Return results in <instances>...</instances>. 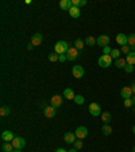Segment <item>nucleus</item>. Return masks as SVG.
Returning <instances> with one entry per match:
<instances>
[{"mask_svg":"<svg viewBox=\"0 0 135 152\" xmlns=\"http://www.w3.org/2000/svg\"><path fill=\"white\" fill-rule=\"evenodd\" d=\"M69 49H70L69 45H68V42H65V41H58V42L55 43V46H54V52L58 53V55H65V53H68Z\"/></svg>","mask_w":135,"mask_h":152,"instance_id":"nucleus-1","label":"nucleus"},{"mask_svg":"<svg viewBox=\"0 0 135 152\" xmlns=\"http://www.w3.org/2000/svg\"><path fill=\"white\" fill-rule=\"evenodd\" d=\"M99 65L101 68H108L109 65H112V57L109 55H103L99 57Z\"/></svg>","mask_w":135,"mask_h":152,"instance_id":"nucleus-2","label":"nucleus"},{"mask_svg":"<svg viewBox=\"0 0 135 152\" xmlns=\"http://www.w3.org/2000/svg\"><path fill=\"white\" fill-rule=\"evenodd\" d=\"M88 109H89V113L92 114L93 117H97V116L101 114V107L99 103H91Z\"/></svg>","mask_w":135,"mask_h":152,"instance_id":"nucleus-3","label":"nucleus"},{"mask_svg":"<svg viewBox=\"0 0 135 152\" xmlns=\"http://www.w3.org/2000/svg\"><path fill=\"white\" fill-rule=\"evenodd\" d=\"M11 143H12V145H14V148L15 149H22L24 145H26V140H24L23 137H15Z\"/></svg>","mask_w":135,"mask_h":152,"instance_id":"nucleus-4","label":"nucleus"},{"mask_svg":"<svg viewBox=\"0 0 135 152\" xmlns=\"http://www.w3.org/2000/svg\"><path fill=\"white\" fill-rule=\"evenodd\" d=\"M50 106H53L54 109H58L62 106V97L61 95H54L50 99Z\"/></svg>","mask_w":135,"mask_h":152,"instance_id":"nucleus-5","label":"nucleus"},{"mask_svg":"<svg viewBox=\"0 0 135 152\" xmlns=\"http://www.w3.org/2000/svg\"><path fill=\"white\" fill-rule=\"evenodd\" d=\"M76 137L77 139H80V140H82V139H85L87 137V134H88V129L85 128V126H78L77 129H76Z\"/></svg>","mask_w":135,"mask_h":152,"instance_id":"nucleus-6","label":"nucleus"},{"mask_svg":"<svg viewBox=\"0 0 135 152\" xmlns=\"http://www.w3.org/2000/svg\"><path fill=\"white\" fill-rule=\"evenodd\" d=\"M78 57V49H76V48H70L69 50H68V53H66V59L69 60V61H73V60H76Z\"/></svg>","mask_w":135,"mask_h":152,"instance_id":"nucleus-7","label":"nucleus"},{"mask_svg":"<svg viewBox=\"0 0 135 152\" xmlns=\"http://www.w3.org/2000/svg\"><path fill=\"white\" fill-rule=\"evenodd\" d=\"M72 72H73V76L76 79H80L84 76V68L81 65H74L73 69H72Z\"/></svg>","mask_w":135,"mask_h":152,"instance_id":"nucleus-8","label":"nucleus"},{"mask_svg":"<svg viewBox=\"0 0 135 152\" xmlns=\"http://www.w3.org/2000/svg\"><path fill=\"white\" fill-rule=\"evenodd\" d=\"M108 43H109V37L108 35H100V37H97V45L101 48H105L108 46Z\"/></svg>","mask_w":135,"mask_h":152,"instance_id":"nucleus-9","label":"nucleus"},{"mask_svg":"<svg viewBox=\"0 0 135 152\" xmlns=\"http://www.w3.org/2000/svg\"><path fill=\"white\" fill-rule=\"evenodd\" d=\"M15 139L14 137V133L11 132V130H4L3 133H1V140L6 141V143H10V141H12Z\"/></svg>","mask_w":135,"mask_h":152,"instance_id":"nucleus-10","label":"nucleus"},{"mask_svg":"<svg viewBox=\"0 0 135 152\" xmlns=\"http://www.w3.org/2000/svg\"><path fill=\"white\" fill-rule=\"evenodd\" d=\"M43 41V37L41 33H37V34H34L33 37H31V43L34 45V46H37V45H41Z\"/></svg>","mask_w":135,"mask_h":152,"instance_id":"nucleus-11","label":"nucleus"},{"mask_svg":"<svg viewBox=\"0 0 135 152\" xmlns=\"http://www.w3.org/2000/svg\"><path fill=\"white\" fill-rule=\"evenodd\" d=\"M116 42L119 43L120 46H126L127 45V35L123 34V33H119L116 35Z\"/></svg>","mask_w":135,"mask_h":152,"instance_id":"nucleus-12","label":"nucleus"},{"mask_svg":"<svg viewBox=\"0 0 135 152\" xmlns=\"http://www.w3.org/2000/svg\"><path fill=\"white\" fill-rule=\"evenodd\" d=\"M120 95H122L124 99H131V95H132L131 87H123L122 91H120Z\"/></svg>","mask_w":135,"mask_h":152,"instance_id":"nucleus-13","label":"nucleus"},{"mask_svg":"<svg viewBox=\"0 0 135 152\" xmlns=\"http://www.w3.org/2000/svg\"><path fill=\"white\" fill-rule=\"evenodd\" d=\"M64 140H65V143H68V144H74V141H76V133H72V132L65 133Z\"/></svg>","mask_w":135,"mask_h":152,"instance_id":"nucleus-14","label":"nucleus"},{"mask_svg":"<svg viewBox=\"0 0 135 152\" xmlns=\"http://www.w3.org/2000/svg\"><path fill=\"white\" fill-rule=\"evenodd\" d=\"M43 114H45V117L47 118H53L55 116V109H54L53 106H47L43 109Z\"/></svg>","mask_w":135,"mask_h":152,"instance_id":"nucleus-15","label":"nucleus"},{"mask_svg":"<svg viewBox=\"0 0 135 152\" xmlns=\"http://www.w3.org/2000/svg\"><path fill=\"white\" fill-rule=\"evenodd\" d=\"M60 7H61L62 10H68V11H69L70 8L73 7L72 0H61V1H60Z\"/></svg>","mask_w":135,"mask_h":152,"instance_id":"nucleus-16","label":"nucleus"},{"mask_svg":"<svg viewBox=\"0 0 135 152\" xmlns=\"http://www.w3.org/2000/svg\"><path fill=\"white\" fill-rule=\"evenodd\" d=\"M69 15L72 16V18H78V16L81 15V11L78 7H72L69 10Z\"/></svg>","mask_w":135,"mask_h":152,"instance_id":"nucleus-17","label":"nucleus"},{"mask_svg":"<svg viewBox=\"0 0 135 152\" xmlns=\"http://www.w3.org/2000/svg\"><path fill=\"white\" fill-rule=\"evenodd\" d=\"M74 97H76V94L73 92L72 88H65V91H64V98H66V99H74Z\"/></svg>","mask_w":135,"mask_h":152,"instance_id":"nucleus-18","label":"nucleus"},{"mask_svg":"<svg viewBox=\"0 0 135 152\" xmlns=\"http://www.w3.org/2000/svg\"><path fill=\"white\" fill-rule=\"evenodd\" d=\"M1 149H3V152H14V145H12V143H4L1 145Z\"/></svg>","mask_w":135,"mask_h":152,"instance_id":"nucleus-19","label":"nucleus"},{"mask_svg":"<svg viewBox=\"0 0 135 152\" xmlns=\"http://www.w3.org/2000/svg\"><path fill=\"white\" fill-rule=\"evenodd\" d=\"M115 65H116V68H124V67L127 65V61H126V59H118V60H115Z\"/></svg>","mask_w":135,"mask_h":152,"instance_id":"nucleus-20","label":"nucleus"},{"mask_svg":"<svg viewBox=\"0 0 135 152\" xmlns=\"http://www.w3.org/2000/svg\"><path fill=\"white\" fill-rule=\"evenodd\" d=\"M10 113H11V109H10L8 106H1V107H0V116H1V117H7Z\"/></svg>","mask_w":135,"mask_h":152,"instance_id":"nucleus-21","label":"nucleus"},{"mask_svg":"<svg viewBox=\"0 0 135 152\" xmlns=\"http://www.w3.org/2000/svg\"><path fill=\"white\" fill-rule=\"evenodd\" d=\"M101 132H103V134H104V136H109V134L112 133V128L108 124H104V126L101 128Z\"/></svg>","mask_w":135,"mask_h":152,"instance_id":"nucleus-22","label":"nucleus"},{"mask_svg":"<svg viewBox=\"0 0 135 152\" xmlns=\"http://www.w3.org/2000/svg\"><path fill=\"white\" fill-rule=\"evenodd\" d=\"M101 120H103V122H104V124H108V122H109V121L112 120L111 113H108V111L103 113V114H101Z\"/></svg>","mask_w":135,"mask_h":152,"instance_id":"nucleus-23","label":"nucleus"},{"mask_svg":"<svg viewBox=\"0 0 135 152\" xmlns=\"http://www.w3.org/2000/svg\"><path fill=\"white\" fill-rule=\"evenodd\" d=\"M126 61H127V64H130V65H134L135 64V52H131L130 55H127Z\"/></svg>","mask_w":135,"mask_h":152,"instance_id":"nucleus-24","label":"nucleus"},{"mask_svg":"<svg viewBox=\"0 0 135 152\" xmlns=\"http://www.w3.org/2000/svg\"><path fill=\"white\" fill-rule=\"evenodd\" d=\"M72 4H73V7L80 8L81 6H85L87 4V0H72Z\"/></svg>","mask_w":135,"mask_h":152,"instance_id":"nucleus-25","label":"nucleus"},{"mask_svg":"<svg viewBox=\"0 0 135 152\" xmlns=\"http://www.w3.org/2000/svg\"><path fill=\"white\" fill-rule=\"evenodd\" d=\"M85 43H87L88 46H93L95 43H97V39H95V37H87Z\"/></svg>","mask_w":135,"mask_h":152,"instance_id":"nucleus-26","label":"nucleus"},{"mask_svg":"<svg viewBox=\"0 0 135 152\" xmlns=\"http://www.w3.org/2000/svg\"><path fill=\"white\" fill-rule=\"evenodd\" d=\"M58 60H60V55H58V53L53 52V53H50V55H49V61L55 62V61H58Z\"/></svg>","mask_w":135,"mask_h":152,"instance_id":"nucleus-27","label":"nucleus"},{"mask_svg":"<svg viewBox=\"0 0 135 152\" xmlns=\"http://www.w3.org/2000/svg\"><path fill=\"white\" fill-rule=\"evenodd\" d=\"M120 53H122V52H120L119 49H112L111 57L112 59H115V60H118V59H120Z\"/></svg>","mask_w":135,"mask_h":152,"instance_id":"nucleus-28","label":"nucleus"},{"mask_svg":"<svg viewBox=\"0 0 135 152\" xmlns=\"http://www.w3.org/2000/svg\"><path fill=\"white\" fill-rule=\"evenodd\" d=\"M127 43L130 45V46H135V34L134 33L127 37Z\"/></svg>","mask_w":135,"mask_h":152,"instance_id":"nucleus-29","label":"nucleus"},{"mask_svg":"<svg viewBox=\"0 0 135 152\" xmlns=\"http://www.w3.org/2000/svg\"><path fill=\"white\" fill-rule=\"evenodd\" d=\"M73 101L76 102L77 105H82V103H84V102H85V98L82 97V95H76V97H74V99H73Z\"/></svg>","mask_w":135,"mask_h":152,"instance_id":"nucleus-30","label":"nucleus"},{"mask_svg":"<svg viewBox=\"0 0 135 152\" xmlns=\"http://www.w3.org/2000/svg\"><path fill=\"white\" fill-rule=\"evenodd\" d=\"M74 48L78 49V50H81V49L84 48V41H81V39H76V41H74Z\"/></svg>","mask_w":135,"mask_h":152,"instance_id":"nucleus-31","label":"nucleus"},{"mask_svg":"<svg viewBox=\"0 0 135 152\" xmlns=\"http://www.w3.org/2000/svg\"><path fill=\"white\" fill-rule=\"evenodd\" d=\"M120 52H122V53H124V55H130V53H131V48L128 46V45H126V46H122Z\"/></svg>","mask_w":135,"mask_h":152,"instance_id":"nucleus-32","label":"nucleus"},{"mask_svg":"<svg viewBox=\"0 0 135 152\" xmlns=\"http://www.w3.org/2000/svg\"><path fill=\"white\" fill-rule=\"evenodd\" d=\"M124 71H126L127 74H131V72H134V65H130V64H127V65L124 67Z\"/></svg>","mask_w":135,"mask_h":152,"instance_id":"nucleus-33","label":"nucleus"},{"mask_svg":"<svg viewBox=\"0 0 135 152\" xmlns=\"http://www.w3.org/2000/svg\"><path fill=\"white\" fill-rule=\"evenodd\" d=\"M111 52H112V49L109 48V45L105 46V48H103V55H109L111 56Z\"/></svg>","mask_w":135,"mask_h":152,"instance_id":"nucleus-34","label":"nucleus"},{"mask_svg":"<svg viewBox=\"0 0 135 152\" xmlns=\"http://www.w3.org/2000/svg\"><path fill=\"white\" fill-rule=\"evenodd\" d=\"M124 106H126V107H131V106H134L132 105V99H124Z\"/></svg>","mask_w":135,"mask_h":152,"instance_id":"nucleus-35","label":"nucleus"},{"mask_svg":"<svg viewBox=\"0 0 135 152\" xmlns=\"http://www.w3.org/2000/svg\"><path fill=\"white\" fill-rule=\"evenodd\" d=\"M74 148H76V149H80V148H82V141H80V140H78V141H74Z\"/></svg>","mask_w":135,"mask_h":152,"instance_id":"nucleus-36","label":"nucleus"},{"mask_svg":"<svg viewBox=\"0 0 135 152\" xmlns=\"http://www.w3.org/2000/svg\"><path fill=\"white\" fill-rule=\"evenodd\" d=\"M66 55H60V60L58 61H61V62H64V61H66Z\"/></svg>","mask_w":135,"mask_h":152,"instance_id":"nucleus-37","label":"nucleus"},{"mask_svg":"<svg viewBox=\"0 0 135 152\" xmlns=\"http://www.w3.org/2000/svg\"><path fill=\"white\" fill-rule=\"evenodd\" d=\"M27 49H28V50H33V49H34V45H33V43H28V45H27Z\"/></svg>","mask_w":135,"mask_h":152,"instance_id":"nucleus-38","label":"nucleus"},{"mask_svg":"<svg viewBox=\"0 0 135 152\" xmlns=\"http://www.w3.org/2000/svg\"><path fill=\"white\" fill-rule=\"evenodd\" d=\"M131 90H132V94L135 95V83H132V86H131Z\"/></svg>","mask_w":135,"mask_h":152,"instance_id":"nucleus-39","label":"nucleus"},{"mask_svg":"<svg viewBox=\"0 0 135 152\" xmlns=\"http://www.w3.org/2000/svg\"><path fill=\"white\" fill-rule=\"evenodd\" d=\"M55 152H68V151H65V149H64V148H58Z\"/></svg>","mask_w":135,"mask_h":152,"instance_id":"nucleus-40","label":"nucleus"},{"mask_svg":"<svg viewBox=\"0 0 135 152\" xmlns=\"http://www.w3.org/2000/svg\"><path fill=\"white\" fill-rule=\"evenodd\" d=\"M68 152H77V149H76V148H72V149H69Z\"/></svg>","mask_w":135,"mask_h":152,"instance_id":"nucleus-41","label":"nucleus"},{"mask_svg":"<svg viewBox=\"0 0 135 152\" xmlns=\"http://www.w3.org/2000/svg\"><path fill=\"white\" fill-rule=\"evenodd\" d=\"M131 99H132V105H134V106H135V95H134V97H132V98H131Z\"/></svg>","mask_w":135,"mask_h":152,"instance_id":"nucleus-42","label":"nucleus"},{"mask_svg":"<svg viewBox=\"0 0 135 152\" xmlns=\"http://www.w3.org/2000/svg\"><path fill=\"white\" fill-rule=\"evenodd\" d=\"M132 133L135 134V126H132Z\"/></svg>","mask_w":135,"mask_h":152,"instance_id":"nucleus-43","label":"nucleus"},{"mask_svg":"<svg viewBox=\"0 0 135 152\" xmlns=\"http://www.w3.org/2000/svg\"><path fill=\"white\" fill-rule=\"evenodd\" d=\"M14 152H22V151H20V149H15V151H14Z\"/></svg>","mask_w":135,"mask_h":152,"instance_id":"nucleus-44","label":"nucleus"},{"mask_svg":"<svg viewBox=\"0 0 135 152\" xmlns=\"http://www.w3.org/2000/svg\"><path fill=\"white\" fill-rule=\"evenodd\" d=\"M132 152H135V147H134V148H132Z\"/></svg>","mask_w":135,"mask_h":152,"instance_id":"nucleus-45","label":"nucleus"},{"mask_svg":"<svg viewBox=\"0 0 135 152\" xmlns=\"http://www.w3.org/2000/svg\"><path fill=\"white\" fill-rule=\"evenodd\" d=\"M134 113H135V109H134Z\"/></svg>","mask_w":135,"mask_h":152,"instance_id":"nucleus-46","label":"nucleus"}]
</instances>
